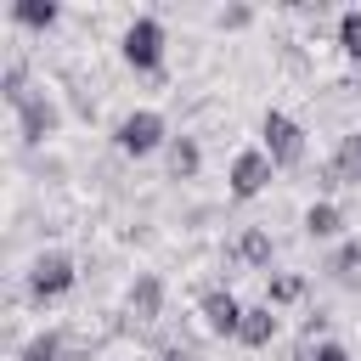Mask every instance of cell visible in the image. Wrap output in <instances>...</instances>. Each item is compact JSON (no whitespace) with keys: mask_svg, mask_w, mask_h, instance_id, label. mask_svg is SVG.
Here are the masks:
<instances>
[{"mask_svg":"<svg viewBox=\"0 0 361 361\" xmlns=\"http://www.w3.org/2000/svg\"><path fill=\"white\" fill-rule=\"evenodd\" d=\"M327 180H333V186H361V130L338 141V152H333V164H327Z\"/></svg>","mask_w":361,"mask_h":361,"instance_id":"ba28073f","label":"cell"},{"mask_svg":"<svg viewBox=\"0 0 361 361\" xmlns=\"http://www.w3.org/2000/svg\"><path fill=\"white\" fill-rule=\"evenodd\" d=\"M327 271H333V282H338V288H361V243H344V248L333 254V265H327Z\"/></svg>","mask_w":361,"mask_h":361,"instance_id":"5bb4252c","label":"cell"},{"mask_svg":"<svg viewBox=\"0 0 361 361\" xmlns=\"http://www.w3.org/2000/svg\"><path fill=\"white\" fill-rule=\"evenodd\" d=\"M17 361H56V333H39V338H28Z\"/></svg>","mask_w":361,"mask_h":361,"instance_id":"d6986e66","label":"cell"},{"mask_svg":"<svg viewBox=\"0 0 361 361\" xmlns=\"http://www.w3.org/2000/svg\"><path fill=\"white\" fill-rule=\"evenodd\" d=\"M164 361H197V355H192V350H180V344H169V350H164Z\"/></svg>","mask_w":361,"mask_h":361,"instance_id":"7402d4cb","label":"cell"},{"mask_svg":"<svg viewBox=\"0 0 361 361\" xmlns=\"http://www.w3.org/2000/svg\"><path fill=\"white\" fill-rule=\"evenodd\" d=\"M338 231H344V214H338L333 203H310V209H305V237L327 243V237H338Z\"/></svg>","mask_w":361,"mask_h":361,"instance_id":"7c38bea8","label":"cell"},{"mask_svg":"<svg viewBox=\"0 0 361 361\" xmlns=\"http://www.w3.org/2000/svg\"><path fill=\"white\" fill-rule=\"evenodd\" d=\"M113 141H118V152H130V158H147V152L169 147V135H164V118H158L152 107H141V113H124V118H118V130H113Z\"/></svg>","mask_w":361,"mask_h":361,"instance_id":"6da1fadb","label":"cell"},{"mask_svg":"<svg viewBox=\"0 0 361 361\" xmlns=\"http://www.w3.org/2000/svg\"><path fill=\"white\" fill-rule=\"evenodd\" d=\"M68 288H73V259H68V254L51 248V254H39V259L28 265V293H34V299H56V293H68Z\"/></svg>","mask_w":361,"mask_h":361,"instance_id":"277c9868","label":"cell"},{"mask_svg":"<svg viewBox=\"0 0 361 361\" xmlns=\"http://www.w3.org/2000/svg\"><path fill=\"white\" fill-rule=\"evenodd\" d=\"M271 338H276V310H271V305H248V310H243V327H237V344L265 350Z\"/></svg>","mask_w":361,"mask_h":361,"instance_id":"52a82bcc","label":"cell"},{"mask_svg":"<svg viewBox=\"0 0 361 361\" xmlns=\"http://www.w3.org/2000/svg\"><path fill=\"white\" fill-rule=\"evenodd\" d=\"M130 316L135 322H158L164 316V282L147 271V276H135V288H130Z\"/></svg>","mask_w":361,"mask_h":361,"instance_id":"30bf717a","label":"cell"},{"mask_svg":"<svg viewBox=\"0 0 361 361\" xmlns=\"http://www.w3.org/2000/svg\"><path fill=\"white\" fill-rule=\"evenodd\" d=\"M203 327H209L214 338H237V327H243V305H237L226 288L203 293Z\"/></svg>","mask_w":361,"mask_h":361,"instance_id":"8992f818","label":"cell"},{"mask_svg":"<svg viewBox=\"0 0 361 361\" xmlns=\"http://www.w3.org/2000/svg\"><path fill=\"white\" fill-rule=\"evenodd\" d=\"M271 158H265V147H248V152H237V164H231V197H259L265 186H271Z\"/></svg>","mask_w":361,"mask_h":361,"instance_id":"5b68a950","label":"cell"},{"mask_svg":"<svg viewBox=\"0 0 361 361\" xmlns=\"http://www.w3.org/2000/svg\"><path fill=\"white\" fill-rule=\"evenodd\" d=\"M243 23H248V6H226L220 11V28H243Z\"/></svg>","mask_w":361,"mask_h":361,"instance_id":"44dd1931","label":"cell"},{"mask_svg":"<svg viewBox=\"0 0 361 361\" xmlns=\"http://www.w3.org/2000/svg\"><path fill=\"white\" fill-rule=\"evenodd\" d=\"M305 293V282L293 276V271H282V276H271V293H265V305H293Z\"/></svg>","mask_w":361,"mask_h":361,"instance_id":"ac0fdd59","label":"cell"},{"mask_svg":"<svg viewBox=\"0 0 361 361\" xmlns=\"http://www.w3.org/2000/svg\"><path fill=\"white\" fill-rule=\"evenodd\" d=\"M164 164H169V180H192V175H197V164H203V152H197V141H192V135H169Z\"/></svg>","mask_w":361,"mask_h":361,"instance_id":"8fae6325","label":"cell"},{"mask_svg":"<svg viewBox=\"0 0 361 361\" xmlns=\"http://www.w3.org/2000/svg\"><path fill=\"white\" fill-rule=\"evenodd\" d=\"M299 361H350V350H344V344H333V338H322L316 350H299Z\"/></svg>","mask_w":361,"mask_h":361,"instance_id":"ffe728a7","label":"cell"},{"mask_svg":"<svg viewBox=\"0 0 361 361\" xmlns=\"http://www.w3.org/2000/svg\"><path fill=\"white\" fill-rule=\"evenodd\" d=\"M17 124H23V141H28V147H39V141L56 130V107H51L45 96H34L28 107H17Z\"/></svg>","mask_w":361,"mask_h":361,"instance_id":"9c48e42d","label":"cell"},{"mask_svg":"<svg viewBox=\"0 0 361 361\" xmlns=\"http://www.w3.org/2000/svg\"><path fill=\"white\" fill-rule=\"evenodd\" d=\"M259 135H265V158L276 164V169H293L299 158H305V130L288 118V113H265V124H259Z\"/></svg>","mask_w":361,"mask_h":361,"instance_id":"7a4b0ae2","label":"cell"},{"mask_svg":"<svg viewBox=\"0 0 361 361\" xmlns=\"http://www.w3.org/2000/svg\"><path fill=\"white\" fill-rule=\"evenodd\" d=\"M118 45H124V62H130V68L152 73V68L164 62V23H158V17H135Z\"/></svg>","mask_w":361,"mask_h":361,"instance_id":"3957f363","label":"cell"},{"mask_svg":"<svg viewBox=\"0 0 361 361\" xmlns=\"http://www.w3.org/2000/svg\"><path fill=\"white\" fill-rule=\"evenodd\" d=\"M11 17H17L23 28H51V23L62 17V6H56V0H17Z\"/></svg>","mask_w":361,"mask_h":361,"instance_id":"4fadbf2b","label":"cell"},{"mask_svg":"<svg viewBox=\"0 0 361 361\" xmlns=\"http://www.w3.org/2000/svg\"><path fill=\"white\" fill-rule=\"evenodd\" d=\"M338 45H344V56L361 62V6H350V11L338 17Z\"/></svg>","mask_w":361,"mask_h":361,"instance_id":"e0dca14e","label":"cell"},{"mask_svg":"<svg viewBox=\"0 0 361 361\" xmlns=\"http://www.w3.org/2000/svg\"><path fill=\"white\" fill-rule=\"evenodd\" d=\"M237 259H243V265H271V231L248 226V231L237 237Z\"/></svg>","mask_w":361,"mask_h":361,"instance_id":"9a60e30c","label":"cell"},{"mask_svg":"<svg viewBox=\"0 0 361 361\" xmlns=\"http://www.w3.org/2000/svg\"><path fill=\"white\" fill-rule=\"evenodd\" d=\"M0 96H6L11 107H28V102H34V96H28V73H23V62H17V56L6 62V79H0Z\"/></svg>","mask_w":361,"mask_h":361,"instance_id":"2e32d148","label":"cell"}]
</instances>
